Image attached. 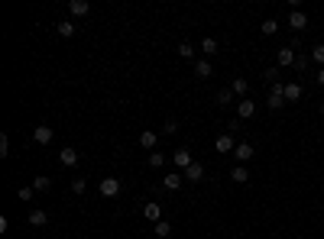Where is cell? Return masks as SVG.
I'll return each mask as SVG.
<instances>
[{"label": "cell", "mask_w": 324, "mask_h": 239, "mask_svg": "<svg viewBox=\"0 0 324 239\" xmlns=\"http://www.w3.org/2000/svg\"><path fill=\"white\" fill-rule=\"evenodd\" d=\"M85 188H88V178H75L72 181V191H75V194H85Z\"/></svg>", "instance_id": "obj_31"}, {"label": "cell", "mask_w": 324, "mask_h": 239, "mask_svg": "<svg viewBox=\"0 0 324 239\" xmlns=\"http://www.w3.org/2000/svg\"><path fill=\"white\" fill-rule=\"evenodd\" d=\"M143 217H146V220H149V223H153V227H156V223L162 220V204H153V201H149L146 207H143Z\"/></svg>", "instance_id": "obj_4"}, {"label": "cell", "mask_w": 324, "mask_h": 239, "mask_svg": "<svg viewBox=\"0 0 324 239\" xmlns=\"http://www.w3.org/2000/svg\"><path fill=\"white\" fill-rule=\"evenodd\" d=\"M321 117H324V100H321Z\"/></svg>", "instance_id": "obj_37"}, {"label": "cell", "mask_w": 324, "mask_h": 239, "mask_svg": "<svg viewBox=\"0 0 324 239\" xmlns=\"http://www.w3.org/2000/svg\"><path fill=\"white\" fill-rule=\"evenodd\" d=\"M172 162H175V165H178V168H188V165H191V162H195V155H191V152H188V149H178V152H175V155H172Z\"/></svg>", "instance_id": "obj_15"}, {"label": "cell", "mask_w": 324, "mask_h": 239, "mask_svg": "<svg viewBox=\"0 0 324 239\" xmlns=\"http://www.w3.org/2000/svg\"><path fill=\"white\" fill-rule=\"evenodd\" d=\"M175 129H178V123H175V120H165V126H162V133H169V136H175Z\"/></svg>", "instance_id": "obj_34"}, {"label": "cell", "mask_w": 324, "mask_h": 239, "mask_svg": "<svg viewBox=\"0 0 324 239\" xmlns=\"http://www.w3.org/2000/svg\"><path fill=\"white\" fill-rule=\"evenodd\" d=\"M266 78H269L272 84H279V68H269V71H266Z\"/></svg>", "instance_id": "obj_35"}, {"label": "cell", "mask_w": 324, "mask_h": 239, "mask_svg": "<svg viewBox=\"0 0 324 239\" xmlns=\"http://www.w3.org/2000/svg\"><path fill=\"white\" fill-rule=\"evenodd\" d=\"M308 61H311L308 55H298V58H295V68H298V71H308Z\"/></svg>", "instance_id": "obj_33"}, {"label": "cell", "mask_w": 324, "mask_h": 239, "mask_svg": "<svg viewBox=\"0 0 324 239\" xmlns=\"http://www.w3.org/2000/svg\"><path fill=\"white\" fill-rule=\"evenodd\" d=\"M201 52H204V55H214V52H217V39H201Z\"/></svg>", "instance_id": "obj_24"}, {"label": "cell", "mask_w": 324, "mask_h": 239, "mask_svg": "<svg viewBox=\"0 0 324 239\" xmlns=\"http://www.w3.org/2000/svg\"><path fill=\"white\" fill-rule=\"evenodd\" d=\"M49 188H52V178H46V175L33 178V191H39V194H43V191H49Z\"/></svg>", "instance_id": "obj_22"}, {"label": "cell", "mask_w": 324, "mask_h": 239, "mask_svg": "<svg viewBox=\"0 0 324 239\" xmlns=\"http://www.w3.org/2000/svg\"><path fill=\"white\" fill-rule=\"evenodd\" d=\"M230 181H233V184H246V181H250V172H246L243 165H237V168L230 172Z\"/></svg>", "instance_id": "obj_21"}, {"label": "cell", "mask_w": 324, "mask_h": 239, "mask_svg": "<svg viewBox=\"0 0 324 239\" xmlns=\"http://www.w3.org/2000/svg\"><path fill=\"white\" fill-rule=\"evenodd\" d=\"M295 49H279V68H295Z\"/></svg>", "instance_id": "obj_18"}, {"label": "cell", "mask_w": 324, "mask_h": 239, "mask_svg": "<svg viewBox=\"0 0 324 239\" xmlns=\"http://www.w3.org/2000/svg\"><path fill=\"white\" fill-rule=\"evenodd\" d=\"M182 175H185V181H201L204 178V165H201V162H191Z\"/></svg>", "instance_id": "obj_10"}, {"label": "cell", "mask_w": 324, "mask_h": 239, "mask_svg": "<svg viewBox=\"0 0 324 239\" xmlns=\"http://www.w3.org/2000/svg\"><path fill=\"white\" fill-rule=\"evenodd\" d=\"M153 233L159 236V239H165V236L172 233V223H169V220H159V223H156V227H153Z\"/></svg>", "instance_id": "obj_23"}, {"label": "cell", "mask_w": 324, "mask_h": 239, "mask_svg": "<svg viewBox=\"0 0 324 239\" xmlns=\"http://www.w3.org/2000/svg\"><path fill=\"white\" fill-rule=\"evenodd\" d=\"M214 149H217L220 155H233L237 142H233V136H230V133H224V136H217V139H214Z\"/></svg>", "instance_id": "obj_3"}, {"label": "cell", "mask_w": 324, "mask_h": 239, "mask_svg": "<svg viewBox=\"0 0 324 239\" xmlns=\"http://www.w3.org/2000/svg\"><path fill=\"white\" fill-rule=\"evenodd\" d=\"M98 191L104 197H117V194H120V181H117V178H104V181L98 184Z\"/></svg>", "instance_id": "obj_5"}, {"label": "cell", "mask_w": 324, "mask_h": 239, "mask_svg": "<svg viewBox=\"0 0 324 239\" xmlns=\"http://www.w3.org/2000/svg\"><path fill=\"white\" fill-rule=\"evenodd\" d=\"M55 29H59V36H62V39H72L75 32H78V26H75L72 19H62V23H55Z\"/></svg>", "instance_id": "obj_13"}, {"label": "cell", "mask_w": 324, "mask_h": 239, "mask_svg": "<svg viewBox=\"0 0 324 239\" xmlns=\"http://www.w3.org/2000/svg\"><path fill=\"white\" fill-rule=\"evenodd\" d=\"M140 146H143V149H149V152H156V146H159V136H156L153 129H146V133L140 136Z\"/></svg>", "instance_id": "obj_14"}, {"label": "cell", "mask_w": 324, "mask_h": 239, "mask_svg": "<svg viewBox=\"0 0 324 239\" xmlns=\"http://www.w3.org/2000/svg\"><path fill=\"white\" fill-rule=\"evenodd\" d=\"M195 74H198V78H211V74H214V68H211V61H204V58H198L195 61Z\"/></svg>", "instance_id": "obj_20"}, {"label": "cell", "mask_w": 324, "mask_h": 239, "mask_svg": "<svg viewBox=\"0 0 324 239\" xmlns=\"http://www.w3.org/2000/svg\"><path fill=\"white\" fill-rule=\"evenodd\" d=\"M59 162H62L65 168H75V165H78V152H75L72 146H65V149L59 152Z\"/></svg>", "instance_id": "obj_9"}, {"label": "cell", "mask_w": 324, "mask_h": 239, "mask_svg": "<svg viewBox=\"0 0 324 239\" xmlns=\"http://www.w3.org/2000/svg\"><path fill=\"white\" fill-rule=\"evenodd\" d=\"M68 10H72V16H88V0H68Z\"/></svg>", "instance_id": "obj_19"}, {"label": "cell", "mask_w": 324, "mask_h": 239, "mask_svg": "<svg viewBox=\"0 0 324 239\" xmlns=\"http://www.w3.org/2000/svg\"><path fill=\"white\" fill-rule=\"evenodd\" d=\"M237 117L240 120H253L256 117V104H253V100H240L237 104Z\"/></svg>", "instance_id": "obj_7"}, {"label": "cell", "mask_w": 324, "mask_h": 239, "mask_svg": "<svg viewBox=\"0 0 324 239\" xmlns=\"http://www.w3.org/2000/svg\"><path fill=\"white\" fill-rule=\"evenodd\" d=\"M33 194H36V191H33V184H23V188L17 191V197H20L23 204H26V201H33Z\"/></svg>", "instance_id": "obj_27"}, {"label": "cell", "mask_w": 324, "mask_h": 239, "mask_svg": "<svg viewBox=\"0 0 324 239\" xmlns=\"http://www.w3.org/2000/svg\"><path fill=\"white\" fill-rule=\"evenodd\" d=\"M311 58L318 61V65H324V42H321V45H314V49H311Z\"/></svg>", "instance_id": "obj_32"}, {"label": "cell", "mask_w": 324, "mask_h": 239, "mask_svg": "<svg viewBox=\"0 0 324 239\" xmlns=\"http://www.w3.org/2000/svg\"><path fill=\"white\" fill-rule=\"evenodd\" d=\"M314 81H318V84L324 87V68H321V71H318V74H314Z\"/></svg>", "instance_id": "obj_36"}, {"label": "cell", "mask_w": 324, "mask_h": 239, "mask_svg": "<svg viewBox=\"0 0 324 239\" xmlns=\"http://www.w3.org/2000/svg\"><path fill=\"white\" fill-rule=\"evenodd\" d=\"M178 55H182V58H195V45H191V42H178Z\"/></svg>", "instance_id": "obj_25"}, {"label": "cell", "mask_w": 324, "mask_h": 239, "mask_svg": "<svg viewBox=\"0 0 324 239\" xmlns=\"http://www.w3.org/2000/svg\"><path fill=\"white\" fill-rule=\"evenodd\" d=\"M182 184H185V175L182 172H172V175H165V178H162V188L165 191H178Z\"/></svg>", "instance_id": "obj_6"}, {"label": "cell", "mask_w": 324, "mask_h": 239, "mask_svg": "<svg viewBox=\"0 0 324 239\" xmlns=\"http://www.w3.org/2000/svg\"><path fill=\"white\" fill-rule=\"evenodd\" d=\"M288 29H295V32H301V29H308V13H301L298 6H295L292 13H288Z\"/></svg>", "instance_id": "obj_2"}, {"label": "cell", "mask_w": 324, "mask_h": 239, "mask_svg": "<svg viewBox=\"0 0 324 239\" xmlns=\"http://www.w3.org/2000/svg\"><path fill=\"white\" fill-rule=\"evenodd\" d=\"M52 129L49 126H36V129H33V142H39V146H49V142H52Z\"/></svg>", "instance_id": "obj_8"}, {"label": "cell", "mask_w": 324, "mask_h": 239, "mask_svg": "<svg viewBox=\"0 0 324 239\" xmlns=\"http://www.w3.org/2000/svg\"><path fill=\"white\" fill-rule=\"evenodd\" d=\"M259 29H263V36H275V32H279V23H275V19H263Z\"/></svg>", "instance_id": "obj_26"}, {"label": "cell", "mask_w": 324, "mask_h": 239, "mask_svg": "<svg viewBox=\"0 0 324 239\" xmlns=\"http://www.w3.org/2000/svg\"><path fill=\"white\" fill-rule=\"evenodd\" d=\"M49 223V214H46L43 207H33L30 210V227H46Z\"/></svg>", "instance_id": "obj_11"}, {"label": "cell", "mask_w": 324, "mask_h": 239, "mask_svg": "<svg viewBox=\"0 0 324 239\" xmlns=\"http://www.w3.org/2000/svg\"><path fill=\"white\" fill-rule=\"evenodd\" d=\"M266 107H269V110L285 107V84H282V81H279V84H269V104H266Z\"/></svg>", "instance_id": "obj_1"}, {"label": "cell", "mask_w": 324, "mask_h": 239, "mask_svg": "<svg viewBox=\"0 0 324 239\" xmlns=\"http://www.w3.org/2000/svg\"><path fill=\"white\" fill-rule=\"evenodd\" d=\"M149 165H153V168L165 165V152H159V149H156V152H149Z\"/></svg>", "instance_id": "obj_28"}, {"label": "cell", "mask_w": 324, "mask_h": 239, "mask_svg": "<svg viewBox=\"0 0 324 239\" xmlns=\"http://www.w3.org/2000/svg\"><path fill=\"white\" fill-rule=\"evenodd\" d=\"M233 97H237V94H233L230 87H224V91L217 94V104H233Z\"/></svg>", "instance_id": "obj_30"}, {"label": "cell", "mask_w": 324, "mask_h": 239, "mask_svg": "<svg viewBox=\"0 0 324 239\" xmlns=\"http://www.w3.org/2000/svg\"><path fill=\"white\" fill-rule=\"evenodd\" d=\"M230 91L237 94V97H243V100H246V91H250V81H246V78H233V81H230Z\"/></svg>", "instance_id": "obj_17"}, {"label": "cell", "mask_w": 324, "mask_h": 239, "mask_svg": "<svg viewBox=\"0 0 324 239\" xmlns=\"http://www.w3.org/2000/svg\"><path fill=\"white\" fill-rule=\"evenodd\" d=\"M285 100H288V104H298V100H301V84H298V81H288V84H285Z\"/></svg>", "instance_id": "obj_12"}, {"label": "cell", "mask_w": 324, "mask_h": 239, "mask_svg": "<svg viewBox=\"0 0 324 239\" xmlns=\"http://www.w3.org/2000/svg\"><path fill=\"white\" fill-rule=\"evenodd\" d=\"M7 155H10V136L0 133V159H7Z\"/></svg>", "instance_id": "obj_29"}, {"label": "cell", "mask_w": 324, "mask_h": 239, "mask_svg": "<svg viewBox=\"0 0 324 239\" xmlns=\"http://www.w3.org/2000/svg\"><path fill=\"white\" fill-rule=\"evenodd\" d=\"M233 159H237V162H250L253 159V146H250V142H240V146L233 149Z\"/></svg>", "instance_id": "obj_16"}]
</instances>
